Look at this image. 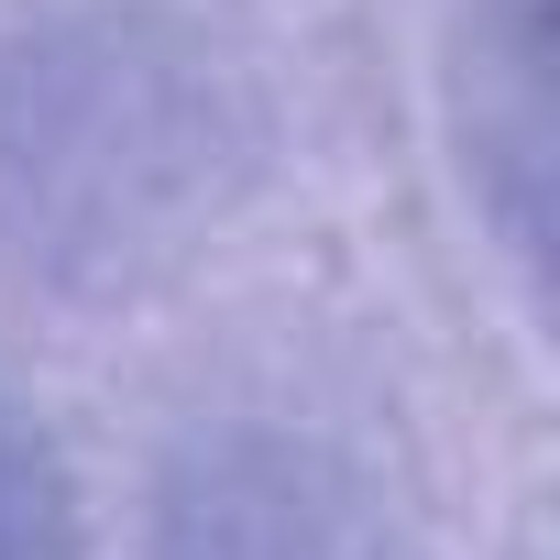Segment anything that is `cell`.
<instances>
[{"label": "cell", "mask_w": 560, "mask_h": 560, "mask_svg": "<svg viewBox=\"0 0 560 560\" xmlns=\"http://www.w3.org/2000/svg\"><path fill=\"white\" fill-rule=\"evenodd\" d=\"M78 549V483L56 440L0 396V560H67Z\"/></svg>", "instance_id": "3"}, {"label": "cell", "mask_w": 560, "mask_h": 560, "mask_svg": "<svg viewBox=\"0 0 560 560\" xmlns=\"http://www.w3.org/2000/svg\"><path fill=\"white\" fill-rule=\"evenodd\" d=\"M154 560H407V538L330 440L231 429L198 440L187 472L165 483Z\"/></svg>", "instance_id": "2"}, {"label": "cell", "mask_w": 560, "mask_h": 560, "mask_svg": "<svg viewBox=\"0 0 560 560\" xmlns=\"http://www.w3.org/2000/svg\"><path fill=\"white\" fill-rule=\"evenodd\" d=\"M0 89H23V110H0V209L34 231V253H132L176 209L209 198L220 154V89L187 78V56H154L143 34H89V45H34Z\"/></svg>", "instance_id": "1"}]
</instances>
